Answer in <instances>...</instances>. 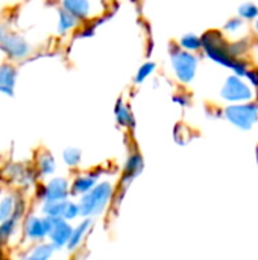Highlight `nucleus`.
<instances>
[{"instance_id":"obj_2","label":"nucleus","mask_w":258,"mask_h":260,"mask_svg":"<svg viewBox=\"0 0 258 260\" xmlns=\"http://www.w3.org/2000/svg\"><path fill=\"white\" fill-rule=\"evenodd\" d=\"M201 43H202V52L204 55L211 59L216 64H220L227 69H233L236 58L231 56L228 44L230 41L227 40V35L222 30L217 29H210L201 35Z\"/></svg>"},{"instance_id":"obj_1","label":"nucleus","mask_w":258,"mask_h":260,"mask_svg":"<svg viewBox=\"0 0 258 260\" xmlns=\"http://www.w3.org/2000/svg\"><path fill=\"white\" fill-rule=\"evenodd\" d=\"M116 198V187L111 181H99L88 193L78 198L81 218H97L102 216Z\"/></svg>"},{"instance_id":"obj_19","label":"nucleus","mask_w":258,"mask_h":260,"mask_svg":"<svg viewBox=\"0 0 258 260\" xmlns=\"http://www.w3.org/2000/svg\"><path fill=\"white\" fill-rule=\"evenodd\" d=\"M82 23L79 20H76L71 14H68L67 11H64L62 8L58 6L56 9V34L59 37H67L73 32H76L79 29Z\"/></svg>"},{"instance_id":"obj_11","label":"nucleus","mask_w":258,"mask_h":260,"mask_svg":"<svg viewBox=\"0 0 258 260\" xmlns=\"http://www.w3.org/2000/svg\"><path fill=\"white\" fill-rule=\"evenodd\" d=\"M102 169H87L75 174V177L70 180V198H81L82 195L88 193L102 178Z\"/></svg>"},{"instance_id":"obj_25","label":"nucleus","mask_w":258,"mask_h":260,"mask_svg":"<svg viewBox=\"0 0 258 260\" xmlns=\"http://www.w3.org/2000/svg\"><path fill=\"white\" fill-rule=\"evenodd\" d=\"M155 70H157V64H155L154 61H144V62L137 69V72H135V75H134V78H132V82H134L135 85L144 84V82L155 73Z\"/></svg>"},{"instance_id":"obj_18","label":"nucleus","mask_w":258,"mask_h":260,"mask_svg":"<svg viewBox=\"0 0 258 260\" xmlns=\"http://www.w3.org/2000/svg\"><path fill=\"white\" fill-rule=\"evenodd\" d=\"M114 119L120 128L128 129V131L135 129L137 122H135L134 111H132L131 105L126 102V99H123V98H119L114 104Z\"/></svg>"},{"instance_id":"obj_21","label":"nucleus","mask_w":258,"mask_h":260,"mask_svg":"<svg viewBox=\"0 0 258 260\" xmlns=\"http://www.w3.org/2000/svg\"><path fill=\"white\" fill-rule=\"evenodd\" d=\"M21 221L23 218L20 216H12L8 221L0 224V248H5L12 242V239L20 235L21 232Z\"/></svg>"},{"instance_id":"obj_30","label":"nucleus","mask_w":258,"mask_h":260,"mask_svg":"<svg viewBox=\"0 0 258 260\" xmlns=\"http://www.w3.org/2000/svg\"><path fill=\"white\" fill-rule=\"evenodd\" d=\"M245 78L249 81V84H251L252 87L258 88V69L257 67H251V69L248 70V73H246V76H245Z\"/></svg>"},{"instance_id":"obj_35","label":"nucleus","mask_w":258,"mask_h":260,"mask_svg":"<svg viewBox=\"0 0 258 260\" xmlns=\"http://www.w3.org/2000/svg\"><path fill=\"white\" fill-rule=\"evenodd\" d=\"M257 161H258V146H257Z\"/></svg>"},{"instance_id":"obj_10","label":"nucleus","mask_w":258,"mask_h":260,"mask_svg":"<svg viewBox=\"0 0 258 260\" xmlns=\"http://www.w3.org/2000/svg\"><path fill=\"white\" fill-rule=\"evenodd\" d=\"M144 169V158L140 154V151L134 149L129 152V155L126 157L125 163H123V169H122V175L119 180V187L116 189V192L125 193L129 186L141 175Z\"/></svg>"},{"instance_id":"obj_7","label":"nucleus","mask_w":258,"mask_h":260,"mask_svg":"<svg viewBox=\"0 0 258 260\" xmlns=\"http://www.w3.org/2000/svg\"><path fill=\"white\" fill-rule=\"evenodd\" d=\"M2 178L15 186L17 190H27L40 181L33 166L24 163H8L2 171Z\"/></svg>"},{"instance_id":"obj_3","label":"nucleus","mask_w":258,"mask_h":260,"mask_svg":"<svg viewBox=\"0 0 258 260\" xmlns=\"http://www.w3.org/2000/svg\"><path fill=\"white\" fill-rule=\"evenodd\" d=\"M169 58L173 75L178 82H181L182 85L193 82L199 66V58L196 56V53L186 52L176 43H172L169 47Z\"/></svg>"},{"instance_id":"obj_23","label":"nucleus","mask_w":258,"mask_h":260,"mask_svg":"<svg viewBox=\"0 0 258 260\" xmlns=\"http://www.w3.org/2000/svg\"><path fill=\"white\" fill-rule=\"evenodd\" d=\"M176 44H178L182 50L190 52V53H196V52H199V50L202 49L201 35H196V34H193V32L182 35V37L176 41Z\"/></svg>"},{"instance_id":"obj_34","label":"nucleus","mask_w":258,"mask_h":260,"mask_svg":"<svg viewBox=\"0 0 258 260\" xmlns=\"http://www.w3.org/2000/svg\"><path fill=\"white\" fill-rule=\"evenodd\" d=\"M254 96H257V101H255V102H258V88H257V93H254Z\"/></svg>"},{"instance_id":"obj_8","label":"nucleus","mask_w":258,"mask_h":260,"mask_svg":"<svg viewBox=\"0 0 258 260\" xmlns=\"http://www.w3.org/2000/svg\"><path fill=\"white\" fill-rule=\"evenodd\" d=\"M220 98L230 104L251 102L254 99V90L249 84H246L243 81V78L231 75L227 78V81L220 90Z\"/></svg>"},{"instance_id":"obj_36","label":"nucleus","mask_w":258,"mask_h":260,"mask_svg":"<svg viewBox=\"0 0 258 260\" xmlns=\"http://www.w3.org/2000/svg\"><path fill=\"white\" fill-rule=\"evenodd\" d=\"M71 260H79V259H75V257H73V259H71Z\"/></svg>"},{"instance_id":"obj_12","label":"nucleus","mask_w":258,"mask_h":260,"mask_svg":"<svg viewBox=\"0 0 258 260\" xmlns=\"http://www.w3.org/2000/svg\"><path fill=\"white\" fill-rule=\"evenodd\" d=\"M27 204L24 197L18 190H11L0 198V224L8 221L12 216L24 218Z\"/></svg>"},{"instance_id":"obj_32","label":"nucleus","mask_w":258,"mask_h":260,"mask_svg":"<svg viewBox=\"0 0 258 260\" xmlns=\"http://www.w3.org/2000/svg\"><path fill=\"white\" fill-rule=\"evenodd\" d=\"M5 195V184H3V181L0 180V198Z\"/></svg>"},{"instance_id":"obj_17","label":"nucleus","mask_w":258,"mask_h":260,"mask_svg":"<svg viewBox=\"0 0 258 260\" xmlns=\"http://www.w3.org/2000/svg\"><path fill=\"white\" fill-rule=\"evenodd\" d=\"M91 229H93V219L82 218L76 225H73V232H71V236H70V241H68V245L65 250L70 253L79 251V248L85 244Z\"/></svg>"},{"instance_id":"obj_20","label":"nucleus","mask_w":258,"mask_h":260,"mask_svg":"<svg viewBox=\"0 0 258 260\" xmlns=\"http://www.w3.org/2000/svg\"><path fill=\"white\" fill-rule=\"evenodd\" d=\"M53 254H55V248L46 241V242L32 244L20 254L18 260H52Z\"/></svg>"},{"instance_id":"obj_5","label":"nucleus","mask_w":258,"mask_h":260,"mask_svg":"<svg viewBox=\"0 0 258 260\" xmlns=\"http://www.w3.org/2000/svg\"><path fill=\"white\" fill-rule=\"evenodd\" d=\"M35 195L40 204H52L68 200L70 180L67 177H50L36 186Z\"/></svg>"},{"instance_id":"obj_6","label":"nucleus","mask_w":258,"mask_h":260,"mask_svg":"<svg viewBox=\"0 0 258 260\" xmlns=\"http://www.w3.org/2000/svg\"><path fill=\"white\" fill-rule=\"evenodd\" d=\"M52 225V219L43 216L41 213H26V216L21 221V239L24 242L38 244V242H46L47 235Z\"/></svg>"},{"instance_id":"obj_27","label":"nucleus","mask_w":258,"mask_h":260,"mask_svg":"<svg viewBox=\"0 0 258 260\" xmlns=\"http://www.w3.org/2000/svg\"><path fill=\"white\" fill-rule=\"evenodd\" d=\"M243 27H245V21H243L240 17H233V18H230V20L224 24L222 32H224V34H228V35H236V34H239Z\"/></svg>"},{"instance_id":"obj_24","label":"nucleus","mask_w":258,"mask_h":260,"mask_svg":"<svg viewBox=\"0 0 258 260\" xmlns=\"http://www.w3.org/2000/svg\"><path fill=\"white\" fill-rule=\"evenodd\" d=\"M251 46H252V43L249 38H240L236 41H230L228 49H230L231 56L239 59V58H245L251 52Z\"/></svg>"},{"instance_id":"obj_37","label":"nucleus","mask_w":258,"mask_h":260,"mask_svg":"<svg viewBox=\"0 0 258 260\" xmlns=\"http://www.w3.org/2000/svg\"><path fill=\"white\" fill-rule=\"evenodd\" d=\"M102 2H105V0H102Z\"/></svg>"},{"instance_id":"obj_13","label":"nucleus","mask_w":258,"mask_h":260,"mask_svg":"<svg viewBox=\"0 0 258 260\" xmlns=\"http://www.w3.org/2000/svg\"><path fill=\"white\" fill-rule=\"evenodd\" d=\"M73 232V224L64 219H52V225L47 235V242L55 248V251L65 250Z\"/></svg>"},{"instance_id":"obj_31","label":"nucleus","mask_w":258,"mask_h":260,"mask_svg":"<svg viewBox=\"0 0 258 260\" xmlns=\"http://www.w3.org/2000/svg\"><path fill=\"white\" fill-rule=\"evenodd\" d=\"M9 32H11V27H9V24L6 23V21H3V20H0V43L9 35Z\"/></svg>"},{"instance_id":"obj_28","label":"nucleus","mask_w":258,"mask_h":260,"mask_svg":"<svg viewBox=\"0 0 258 260\" xmlns=\"http://www.w3.org/2000/svg\"><path fill=\"white\" fill-rule=\"evenodd\" d=\"M173 137H175V142L178 145H187L190 140H192V136H190V131L186 125L182 123H178L173 129Z\"/></svg>"},{"instance_id":"obj_14","label":"nucleus","mask_w":258,"mask_h":260,"mask_svg":"<svg viewBox=\"0 0 258 260\" xmlns=\"http://www.w3.org/2000/svg\"><path fill=\"white\" fill-rule=\"evenodd\" d=\"M33 169L36 172L38 180L44 181L50 177H55L56 169H58V163L55 155L49 151V149H40L36 151L35 157H33Z\"/></svg>"},{"instance_id":"obj_26","label":"nucleus","mask_w":258,"mask_h":260,"mask_svg":"<svg viewBox=\"0 0 258 260\" xmlns=\"http://www.w3.org/2000/svg\"><path fill=\"white\" fill-rule=\"evenodd\" d=\"M239 17L243 21H255L258 18V6L252 2H246L239 6Z\"/></svg>"},{"instance_id":"obj_15","label":"nucleus","mask_w":258,"mask_h":260,"mask_svg":"<svg viewBox=\"0 0 258 260\" xmlns=\"http://www.w3.org/2000/svg\"><path fill=\"white\" fill-rule=\"evenodd\" d=\"M58 3L59 8L71 14L81 23H85L96 17V14L93 12L94 9L91 0H58Z\"/></svg>"},{"instance_id":"obj_16","label":"nucleus","mask_w":258,"mask_h":260,"mask_svg":"<svg viewBox=\"0 0 258 260\" xmlns=\"http://www.w3.org/2000/svg\"><path fill=\"white\" fill-rule=\"evenodd\" d=\"M17 78H18L17 66L11 61L2 62L0 64V94L12 98L15 93Z\"/></svg>"},{"instance_id":"obj_22","label":"nucleus","mask_w":258,"mask_h":260,"mask_svg":"<svg viewBox=\"0 0 258 260\" xmlns=\"http://www.w3.org/2000/svg\"><path fill=\"white\" fill-rule=\"evenodd\" d=\"M62 161H64V166L71 169V171L79 169L82 165V151L79 148H75V146L65 148L62 151Z\"/></svg>"},{"instance_id":"obj_4","label":"nucleus","mask_w":258,"mask_h":260,"mask_svg":"<svg viewBox=\"0 0 258 260\" xmlns=\"http://www.w3.org/2000/svg\"><path fill=\"white\" fill-rule=\"evenodd\" d=\"M222 117H225L236 128L249 131L258 122V102H243V104H231L222 111Z\"/></svg>"},{"instance_id":"obj_33","label":"nucleus","mask_w":258,"mask_h":260,"mask_svg":"<svg viewBox=\"0 0 258 260\" xmlns=\"http://www.w3.org/2000/svg\"><path fill=\"white\" fill-rule=\"evenodd\" d=\"M254 30H255V35L258 37V18L254 21Z\"/></svg>"},{"instance_id":"obj_29","label":"nucleus","mask_w":258,"mask_h":260,"mask_svg":"<svg viewBox=\"0 0 258 260\" xmlns=\"http://www.w3.org/2000/svg\"><path fill=\"white\" fill-rule=\"evenodd\" d=\"M172 101H173L176 105L182 107V108H187V107H190V104H192V98H190V94L186 93V91L175 93L173 98H172Z\"/></svg>"},{"instance_id":"obj_9","label":"nucleus","mask_w":258,"mask_h":260,"mask_svg":"<svg viewBox=\"0 0 258 260\" xmlns=\"http://www.w3.org/2000/svg\"><path fill=\"white\" fill-rule=\"evenodd\" d=\"M0 50L3 52V55L6 56L8 61L15 64V62L24 61L26 58L30 56L32 46L29 44L26 37L11 30L9 35L0 43Z\"/></svg>"}]
</instances>
